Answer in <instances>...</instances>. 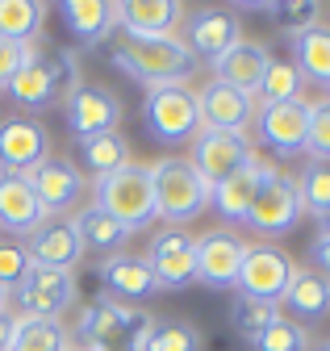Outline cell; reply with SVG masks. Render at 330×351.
<instances>
[{
  "label": "cell",
  "mask_w": 330,
  "mask_h": 351,
  "mask_svg": "<svg viewBox=\"0 0 330 351\" xmlns=\"http://www.w3.org/2000/svg\"><path fill=\"white\" fill-rule=\"evenodd\" d=\"M255 351H309V330H305L301 322H293V318L280 314V318L259 335Z\"/></svg>",
  "instance_id": "37"
},
{
  "label": "cell",
  "mask_w": 330,
  "mask_h": 351,
  "mask_svg": "<svg viewBox=\"0 0 330 351\" xmlns=\"http://www.w3.org/2000/svg\"><path fill=\"white\" fill-rule=\"evenodd\" d=\"M305 155L314 163H330V97L309 105V130H305Z\"/></svg>",
  "instance_id": "38"
},
{
  "label": "cell",
  "mask_w": 330,
  "mask_h": 351,
  "mask_svg": "<svg viewBox=\"0 0 330 351\" xmlns=\"http://www.w3.org/2000/svg\"><path fill=\"white\" fill-rule=\"evenodd\" d=\"M301 193H297V176H288L280 167H268L264 184L251 201V213H246V230H251L259 243H272V239H284L301 222Z\"/></svg>",
  "instance_id": "7"
},
{
  "label": "cell",
  "mask_w": 330,
  "mask_h": 351,
  "mask_svg": "<svg viewBox=\"0 0 330 351\" xmlns=\"http://www.w3.org/2000/svg\"><path fill=\"white\" fill-rule=\"evenodd\" d=\"M142 125L147 134L163 147H184L201 134V109H196V93L188 84H172V88H151L142 101Z\"/></svg>",
  "instance_id": "6"
},
{
  "label": "cell",
  "mask_w": 330,
  "mask_h": 351,
  "mask_svg": "<svg viewBox=\"0 0 330 351\" xmlns=\"http://www.w3.org/2000/svg\"><path fill=\"white\" fill-rule=\"evenodd\" d=\"M47 155H51V130L38 117L13 113L0 121V171L29 176Z\"/></svg>",
  "instance_id": "11"
},
{
  "label": "cell",
  "mask_w": 330,
  "mask_h": 351,
  "mask_svg": "<svg viewBox=\"0 0 330 351\" xmlns=\"http://www.w3.org/2000/svg\"><path fill=\"white\" fill-rule=\"evenodd\" d=\"M196 109H201V130H218V134H246V125L255 121V97L238 93V88L210 80L196 93Z\"/></svg>",
  "instance_id": "19"
},
{
  "label": "cell",
  "mask_w": 330,
  "mask_h": 351,
  "mask_svg": "<svg viewBox=\"0 0 330 351\" xmlns=\"http://www.w3.org/2000/svg\"><path fill=\"white\" fill-rule=\"evenodd\" d=\"M305 80L293 59H272L264 71V84L255 93V105H284V101H305Z\"/></svg>",
  "instance_id": "32"
},
{
  "label": "cell",
  "mask_w": 330,
  "mask_h": 351,
  "mask_svg": "<svg viewBox=\"0 0 330 351\" xmlns=\"http://www.w3.org/2000/svg\"><path fill=\"white\" fill-rule=\"evenodd\" d=\"M297 193H301V209L314 217L330 213V163H305L297 176Z\"/></svg>",
  "instance_id": "36"
},
{
  "label": "cell",
  "mask_w": 330,
  "mask_h": 351,
  "mask_svg": "<svg viewBox=\"0 0 330 351\" xmlns=\"http://www.w3.org/2000/svg\"><path fill=\"white\" fill-rule=\"evenodd\" d=\"M13 326H17V314H0V351H9V343H13Z\"/></svg>",
  "instance_id": "42"
},
{
  "label": "cell",
  "mask_w": 330,
  "mask_h": 351,
  "mask_svg": "<svg viewBox=\"0 0 330 351\" xmlns=\"http://www.w3.org/2000/svg\"><path fill=\"white\" fill-rule=\"evenodd\" d=\"M75 155H79L75 167L84 171V180H92V184L130 163V147H126V138H121V130L97 134V138H75Z\"/></svg>",
  "instance_id": "28"
},
{
  "label": "cell",
  "mask_w": 330,
  "mask_h": 351,
  "mask_svg": "<svg viewBox=\"0 0 330 351\" xmlns=\"http://www.w3.org/2000/svg\"><path fill=\"white\" fill-rule=\"evenodd\" d=\"M147 263L159 276V289H188L196 280V234L188 226H163L151 234Z\"/></svg>",
  "instance_id": "10"
},
{
  "label": "cell",
  "mask_w": 330,
  "mask_h": 351,
  "mask_svg": "<svg viewBox=\"0 0 330 351\" xmlns=\"http://www.w3.org/2000/svg\"><path fill=\"white\" fill-rule=\"evenodd\" d=\"M25 255L34 263H47V268H63L71 272L79 259H84V243L71 217H47L29 239H25Z\"/></svg>",
  "instance_id": "23"
},
{
  "label": "cell",
  "mask_w": 330,
  "mask_h": 351,
  "mask_svg": "<svg viewBox=\"0 0 330 351\" xmlns=\"http://www.w3.org/2000/svg\"><path fill=\"white\" fill-rule=\"evenodd\" d=\"M29 184H34L38 201H42L47 217H67L79 205L84 189H88L84 171H79L71 159H63V155H47L42 163L29 171Z\"/></svg>",
  "instance_id": "16"
},
{
  "label": "cell",
  "mask_w": 330,
  "mask_h": 351,
  "mask_svg": "<svg viewBox=\"0 0 330 351\" xmlns=\"http://www.w3.org/2000/svg\"><path fill=\"white\" fill-rule=\"evenodd\" d=\"M75 230H79V243H84V251H97V255H117V251H126V243L134 239L126 226L117 222L113 213H105L97 201L84 205V209H75Z\"/></svg>",
  "instance_id": "27"
},
{
  "label": "cell",
  "mask_w": 330,
  "mask_h": 351,
  "mask_svg": "<svg viewBox=\"0 0 330 351\" xmlns=\"http://www.w3.org/2000/svg\"><path fill=\"white\" fill-rule=\"evenodd\" d=\"M180 42L192 51V59L218 63L230 47H238V42H242L238 13H234V9H196V13L184 17V25H180Z\"/></svg>",
  "instance_id": "13"
},
{
  "label": "cell",
  "mask_w": 330,
  "mask_h": 351,
  "mask_svg": "<svg viewBox=\"0 0 330 351\" xmlns=\"http://www.w3.org/2000/svg\"><path fill=\"white\" fill-rule=\"evenodd\" d=\"M138 351H201V330L180 318H155Z\"/></svg>",
  "instance_id": "34"
},
{
  "label": "cell",
  "mask_w": 330,
  "mask_h": 351,
  "mask_svg": "<svg viewBox=\"0 0 330 351\" xmlns=\"http://www.w3.org/2000/svg\"><path fill=\"white\" fill-rule=\"evenodd\" d=\"M17 305V318H42V322H63V314L75 305V276L63 268H47V263H34L21 276V285L9 297Z\"/></svg>",
  "instance_id": "8"
},
{
  "label": "cell",
  "mask_w": 330,
  "mask_h": 351,
  "mask_svg": "<svg viewBox=\"0 0 330 351\" xmlns=\"http://www.w3.org/2000/svg\"><path fill=\"white\" fill-rule=\"evenodd\" d=\"M79 88V63H75V51H42L34 55L13 80L5 93L29 109V113H42L51 105H67V97Z\"/></svg>",
  "instance_id": "2"
},
{
  "label": "cell",
  "mask_w": 330,
  "mask_h": 351,
  "mask_svg": "<svg viewBox=\"0 0 330 351\" xmlns=\"http://www.w3.org/2000/svg\"><path fill=\"white\" fill-rule=\"evenodd\" d=\"M151 171V189H155V209L163 222L172 226H188L210 209V197L214 189L205 184V176L188 163V159H159V163H147Z\"/></svg>",
  "instance_id": "3"
},
{
  "label": "cell",
  "mask_w": 330,
  "mask_h": 351,
  "mask_svg": "<svg viewBox=\"0 0 330 351\" xmlns=\"http://www.w3.org/2000/svg\"><path fill=\"white\" fill-rule=\"evenodd\" d=\"M309 263H314V272L330 280V239H314L309 243Z\"/></svg>",
  "instance_id": "41"
},
{
  "label": "cell",
  "mask_w": 330,
  "mask_h": 351,
  "mask_svg": "<svg viewBox=\"0 0 330 351\" xmlns=\"http://www.w3.org/2000/svg\"><path fill=\"white\" fill-rule=\"evenodd\" d=\"M305 130H309V101H284L255 109V138L272 147L280 159L305 155Z\"/></svg>",
  "instance_id": "15"
},
{
  "label": "cell",
  "mask_w": 330,
  "mask_h": 351,
  "mask_svg": "<svg viewBox=\"0 0 330 351\" xmlns=\"http://www.w3.org/2000/svg\"><path fill=\"white\" fill-rule=\"evenodd\" d=\"M188 9L180 0H113L121 38H180Z\"/></svg>",
  "instance_id": "14"
},
{
  "label": "cell",
  "mask_w": 330,
  "mask_h": 351,
  "mask_svg": "<svg viewBox=\"0 0 330 351\" xmlns=\"http://www.w3.org/2000/svg\"><path fill=\"white\" fill-rule=\"evenodd\" d=\"M255 155V143L251 134H218V130H201L192 138V167L205 176V184H222L230 171H238L246 159Z\"/></svg>",
  "instance_id": "18"
},
{
  "label": "cell",
  "mask_w": 330,
  "mask_h": 351,
  "mask_svg": "<svg viewBox=\"0 0 330 351\" xmlns=\"http://www.w3.org/2000/svg\"><path fill=\"white\" fill-rule=\"evenodd\" d=\"M280 318V305H272V301H259V297H246V293H238L234 301H230V326L246 339V343H259V335L272 326Z\"/></svg>",
  "instance_id": "33"
},
{
  "label": "cell",
  "mask_w": 330,
  "mask_h": 351,
  "mask_svg": "<svg viewBox=\"0 0 330 351\" xmlns=\"http://www.w3.org/2000/svg\"><path fill=\"white\" fill-rule=\"evenodd\" d=\"M268 63H272L268 47H259V42H246V38H242L238 47H230V51H226L218 63H210V67H214V80L238 88V93H246V97H255V93H259V84H264Z\"/></svg>",
  "instance_id": "25"
},
{
  "label": "cell",
  "mask_w": 330,
  "mask_h": 351,
  "mask_svg": "<svg viewBox=\"0 0 330 351\" xmlns=\"http://www.w3.org/2000/svg\"><path fill=\"white\" fill-rule=\"evenodd\" d=\"M272 163H264L259 155H251L238 171H230L222 184H214V197H210V209H218L226 217V226H242L246 222V213H251V201L264 184V176H268Z\"/></svg>",
  "instance_id": "22"
},
{
  "label": "cell",
  "mask_w": 330,
  "mask_h": 351,
  "mask_svg": "<svg viewBox=\"0 0 330 351\" xmlns=\"http://www.w3.org/2000/svg\"><path fill=\"white\" fill-rule=\"evenodd\" d=\"M242 234L222 226L196 239V280L205 289H234L238 285V268H242Z\"/></svg>",
  "instance_id": "17"
},
{
  "label": "cell",
  "mask_w": 330,
  "mask_h": 351,
  "mask_svg": "<svg viewBox=\"0 0 330 351\" xmlns=\"http://www.w3.org/2000/svg\"><path fill=\"white\" fill-rule=\"evenodd\" d=\"M42 25H47L42 0H0V38L42 42Z\"/></svg>",
  "instance_id": "30"
},
{
  "label": "cell",
  "mask_w": 330,
  "mask_h": 351,
  "mask_svg": "<svg viewBox=\"0 0 330 351\" xmlns=\"http://www.w3.org/2000/svg\"><path fill=\"white\" fill-rule=\"evenodd\" d=\"M59 17L79 47H101L105 38L117 34L113 0H67V5H59Z\"/></svg>",
  "instance_id": "26"
},
{
  "label": "cell",
  "mask_w": 330,
  "mask_h": 351,
  "mask_svg": "<svg viewBox=\"0 0 330 351\" xmlns=\"http://www.w3.org/2000/svg\"><path fill=\"white\" fill-rule=\"evenodd\" d=\"M9 297H13L9 289H0V314H5V310H9Z\"/></svg>",
  "instance_id": "44"
},
{
  "label": "cell",
  "mask_w": 330,
  "mask_h": 351,
  "mask_svg": "<svg viewBox=\"0 0 330 351\" xmlns=\"http://www.w3.org/2000/svg\"><path fill=\"white\" fill-rule=\"evenodd\" d=\"M251 9L268 13L276 21V29H284L288 38H297V34L322 25V5H309V0H305V5H297V0H280V5H251Z\"/></svg>",
  "instance_id": "35"
},
{
  "label": "cell",
  "mask_w": 330,
  "mask_h": 351,
  "mask_svg": "<svg viewBox=\"0 0 330 351\" xmlns=\"http://www.w3.org/2000/svg\"><path fill=\"white\" fill-rule=\"evenodd\" d=\"M293 63H297L301 80L330 88V25H314L293 38Z\"/></svg>",
  "instance_id": "29"
},
{
  "label": "cell",
  "mask_w": 330,
  "mask_h": 351,
  "mask_svg": "<svg viewBox=\"0 0 330 351\" xmlns=\"http://www.w3.org/2000/svg\"><path fill=\"white\" fill-rule=\"evenodd\" d=\"M318 239H330V213L318 217Z\"/></svg>",
  "instance_id": "43"
},
{
  "label": "cell",
  "mask_w": 330,
  "mask_h": 351,
  "mask_svg": "<svg viewBox=\"0 0 330 351\" xmlns=\"http://www.w3.org/2000/svg\"><path fill=\"white\" fill-rule=\"evenodd\" d=\"M71 351H84V347H75V343H71Z\"/></svg>",
  "instance_id": "46"
},
{
  "label": "cell",
  "mask_w": 330,
  "mask_h": 351,
  "mask_svg": "<svg viewBox=\"0 0 330 351\" xmlns=\"http://www.w3.org/2000/svg\"><path fill=\"white\" fill-rule=\"evenodd\" d=\"M276 305H284V318H293V322H322L326 314H330V280L326 276H318L314 268H293V276H288V289L280 293V301Z\"/></svg>",
  "instance_id": "24"
},
{
  "label": "cell",
  "mask_w": 330,
  "mask_h": 351,
  "mask_svg": "<svg viewBox=\"0 0 330 351\" xmlns=\"http://www.w3.org/2000/svg\"><path fill=\"white\" fill-rule=\"evenodd\" d=\"M9 351H71V330H67L63 322L17 318Z\"/></svg>",
  "instance_id": "31"
},
{
  "label": "cell",
  "mask_w": 330,
  "mask_h": 351,
  "mask_svg": "<svg viewBox=\"0 0 330 351\" xmlns=\"http://www.w3.org/2000/svg\"><path fill=\"white\" fill-rule=\"evenodd\" d=\"M155 318L142 314L138 305H121L113 297H97V301H88L84 310H79L71 335L79 339L75 347H84V351H130L134 339Z\"/></svg>",
  "instance_id": "4"
},
{
  "label": "cell",
  "mask_w": 330,
  "mask_h": 351,
  "mask_svg": "<svg viewBox=\"0 0 330 351\" xmlns=\"http://www.w3.org/2000/svg\"><path fill=\"white\" fill-rule=\"evenodd\" d=\"M101 285H105V293H109L113 301H121V305H142V301H151L155 293H163L155 268L147 263V255H134V251L105 255V263H101Z\"/></svg>",
  "instance_id": "20"
},
{
  "label": "cell",
  "mask_w": 330,
  "mask_h": 351,
  "mask_svg": "<svg viewBox=\"0 0 330 351\" xmlns=\"http://www.w3.org/2000/svg\"><path fill=\"white\" fill-rule=\"evenodd\" d=\"M293 255L280 251L276 243H246L242 251V268H238V293L259 297V301H280V293L288 289V276H293Z\"/></svg>",
  "instance_id": "9"
},
{
  "label": "cell",
  "mask_w": 330,
  "mask_h": 351,
  "mask_svg": "<svg viewBox=\"0 0 330 351\" xmlns=\"http://www.w3.org/2000/svg\"><path fill=\"white\" fill-rule=\"evenodd\" d=\"M29 268V255H25V243L21 239H0V289H17L21 276Z\"/></svg>",
  "instance_id": "40"
},
{
  "label": "cell",
  "mask_w": 330,
  "mask_h": 351,
  "mask_svg": "<svg viewBox=\"0 0 330 351\" xmlns=\"http://www.w3.org/2000/svg\"><path fill=\"white\" fill-rule=\"evenodd\" d=\"M109 59L117 71L147 88L188 84V75L196 71V59L180 38H117L109 47Z\"/></svg>",
  "instance_id": "1"
},
{
  "label": "cell",
  "mask_w": 330,
  "mask_h": 351,
  "mask_svg": "<svg viewBox=\"0 0 330 351\" xmlns=\"http://www.w3.org/2000/svg\"><path fill=\"white\" fill-rule=\"evenodd\" d=\"M318 351H330V339H326V343H318Z\"/></svg>",
  "instance_id": "45"
},
{
  "label": "cell",
  "mask_w": 330,
  "mask_h": 351,
  "mask_svg": "<svg viewBox=\"0 0 330 351\" xmlns=\"http://www.w3.org/2000/svg\"><path fill=\"white\" fill-rule=\"evenodd\" d=\"M42 222H47V209L38 201L29 176L0 171V230L9 239H29Z\"/></svg>",
  "instance_id": "21"
},
{
  "label": "cell",
  "mask_w": 330,
  "mask_h": 351,
  "mask_svg": "<svg viewBox=\"0 0 330 351\" xmlns=\"http://www.w3.org/2000/svg\"><path fill=\"white\" fill-rule=\"evenodd\" d=\"M97 189V205L105 213H113L121 226H126L130 234L147 230L159 222V209H155V189H151V171L147 163H126L117 167L113 176H105V180L92 184Z\"/></svg>",
  "instance_id": "5"
},
{
  "label": "cell",
  "mask_w": 330,
  "mask_h": 351,
  "mask_svg": "<svg viewBox=\"0 0 330 351\" xmlns=\"http://www.w3.org/2000/svg\"><path fill=\"white\" fill-rule=\"evenodd\" d=\"M63 117H67L71 138L113 134V130L121 125V101H117L113 88H105V84H79L75 93L67 97V105H63Z\"/></svg>",
  "instance_id": "12"
},
{
  "label": "cell",
  "mask_w": 330,
  "mask_h": 351,
  "mask_svg": "<svg viewBox=\"0 0 330 351\" xmlns=\"http://www.w3.org/2000/svg\"><path fill=\"white\" fill-rule=\"evenodd\" d=\"M34 55H42V42H13V38H0V93H5L9 80H13Z\"/></svg>",
  "instance_id": "39"
}]
</instances>
